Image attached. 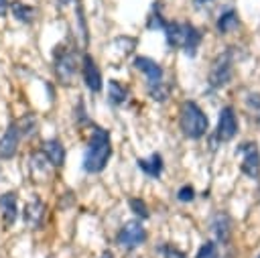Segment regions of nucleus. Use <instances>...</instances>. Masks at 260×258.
Returning <instances> with one entry per match:
<instances>
[{"label": "nucleus", "instance_id": "f3484780", "mask_svg": "<svg viewBox=\"0 0 260 258\" xmlns=\"http://www.w3.org/2000/svg\"><path fill=\"white\" fill-rule=\"evenodd\" d=\"M211 230H213V234H215V238L219 242H225L228 236H230V219H228V215H223V213L215 215L213 221H211Z\"/></svg>", "mask_w": 260, "mask_h": 258}, {"label": "nucleus", "instance_id": "2eb2a0df", "mask_svg": "<svg viewBox=\"0 0 260 258\" xmlns=\"http://www.w3.org/2000/svg\"><path fill=\"white\" fill-rule=\"evenodd\" d=\"M165 35H167V43L171 47H181L183 45V35H185V24L181 22H165Z\"/></svg>", "mask_w": 260, "mask_h": 258}, {"label": "nucleus", "instance_id": "c85d7f7f", "mask_svg": "<svg viewBox=\"0 0 260 258\" xmlns=\"http://www.w3.org/2000/svg\"><path fill=\"white\" fill-rule=\"evenodd\" d=\"M100 258H114V256H112V252H104Z\"/></svg>", "mask_w": 260, "mask_h": 258}, {"label": "nucleus", "instance_id": "a878e982", "mask_svg": "<svg viewBox=\"0 0 260 258\" xmlns=\"http://www.w3.org/2000/svg\"><path fill=\"white\" fill-rule=\"evenodd\" d=\"M77 18H79V28H81V39H83V43L87 45V26H85V18H83V14H81V6L77 4Z\"/></svg>", "mask_w": 260, "mask_h": 258}, {"label": "nucleus", "instance_id": "7c9ffc66", "mask_svg": "<svg viewBox=\"0 0 260 258\" xmlns=\"http://www.w3.org/2000/svg\"><path fill=\"white\" fill-rule=\"evenodd\" d=\"M195 2H205V0H195Z\"/></svg>", "mask_w": 260, "mask_h": 258}, {"label": "nucleus", "instance_id": "0eeeda50", "mask_svg": "<svg viewBox=\"0 0 260 258\" xmlns=\"http://www.w3.org/2000/svg\"><path fill=\"white\" fill-rule=\"evenodd\" d=\"M242 171L256 179L260 175V150L256 146V142H248V144H242Z\"/></svg>", "mask_w": 260, "mask_h": 258}, {"label": "nucleus", "instance_id": "423d86ee", "mask_svg": "<svg viewBox=\"0 0 260 258\" xmlns=\"http://www.w3.org/2000/svg\"><path fill=\"white\" fill-rule=\"evenodd\" d=\"M217 138L219 140H232L236 134H238V118H236V112L234 108L225 106L221 112H219V122H217V130H215Z\"/></svg>", "mask_w": 260, "mask_h": 258}, {"label": "nucleus", "instance_id": "cd10ccee", "mask_svg": "<svg viewBox=\"0 0 260 258\" xmlns=\"http://www.w3.org/2000/svg\"><path fill=\"white\" fill-rule=\"evenodd\" d=\"M6 8H8V0H0V16L6 14Z\"/></svg>", "mask_w": 260, "mask_h": 258}, {"label": "nucleus", "instance_id": "4be33fe9", "mask_svg": "<svg viewBox=\"0 0 260 258\" xmlns=\"http://www.w3.org/2000/svg\"><path fill=\"white\" fill-rule=\"evenodd\" d=\"M148 93L156 100V102H162V100H167V95H169V89L165 87V83H162V79L160 81H154V83H148Z\"/></svg>", "mask_w": 260, "mask_h": 258}, {"label": "nucleus", "instance_id": "393cba45", "mask_svg": "<svg viewBox=\"0 0 260 258\" xmlns=\"http://www.w3.org/2000/svg\"><path fill=\"white\" fill-rule=\"evenodd\" d=\"M160 254H162L165 258H185V254H183L181 250H177L175 246H171V244L160 246Z\"/></svg>", "mask_w": 260, "mask_h": 258}, {"label": "nucleus", "instance_id": "c756f323", "mask_svg": "<svg viewBox=\"0 0 260 258\" xmlns=\"http://www.w3.org/2000/svg\"><path fill=\"white\" fill-rule=\"evenodd\" d=\"M57 2H59V4H63V6H65V4H69V2H71V0H57Z\"/></svg>", "mask_w": 260, "mask_h": 258}, {"label": "nucleus", "instance_id": "6e6552de", "mask_svg": "<svg viewBox=\"0 0 260 258\" xmlns=\"http://www.w3.org/2000/svg\"><path fill=\"white\" fill-rule=\"evenodd\" d=\"M0 217L6 228H10L18 217V197L14 191H6L0 195Z\"/></svg>", "mask_w": 260, "mask_h": 258}, {"label": "nucleus", "instance_id": "f8f14e48", "mask_svg": "<svg viewBox=\"0 0 260 258\" xmlns=\"http://www.w3.org/2000/svg\"><path fill=\"white\" fill-rule=\"evenodd\" d=\"M134 67L146 75L148 83H154V81H160V79H162V69H160V65H158L154 59H150V57H142V55L136 57V59H134Z\"/></svg>", "mask_w": 260, "mask_h": 258}, {"label": "nucleus", "instance_id": "5701e85b", "mask_svg": "<svg viewBox=\"0 0 260 258\" xmlns=\"http://www.w3.org/2000/svg\"><path fill=\"white\" fill-rule=\"evenodd\" d=\"M128 205H130V209L138 215V217H148V205L142 201V199H138V197H132L130 201H128Z\"/></svg>", "mask_w": 260, "mask_h": 258}, {"label": "nucleus", "instance_id": "1a4fd4ad", "mask_svg": "<svg viewBox=\"0 0 260 258\" xmlns=\"http://www.w3.org/2000/svg\"><path fill=\"white\" fill-rule=\"evenodd\" d=\"M18 142H20V132L16 124H10L6 132L0 136V158L8 160L18 152Z\"/></svg>", "mask_w": 260, "mask_h": 258}, {"label": "nucleus", "instance_id": "4468645a", "mask_svg": "<svg viewBox=\"0 0 260 258\" xmlns=\"http://www.w3.org/2000/svg\"><path fill=\"white\" fill-rule=\"evenodd\" d=\"M10 10H12V16H14L18 22L28 24V22L35 20V8H32L30 4H24V2H20V0H14V2L10 4Z\"/></svg>", "mask_w": 260, "mask_h": 258}, {"label": "nucleus", "instance_id": "b1692460", "mask_svg": "<svg viewBox=\"0 0 260 258\" xmlns=\"http://www.w3.org/2000/svg\"><path fill=\"white\" fill-rule=\"evenodd\" d=\"M195 258H219L217 246H215L213 242H205V244L199 248V252H197V256H195Z\"/></svg>", "mask_w": 260, "mask_h": 258}, {"label": "nucleus", "instance_id": "ddd939ff", "mask_svg": "<svg viewBox=\"0 0 260 258\" xmlns=\"http://www.w3.org/2000/svg\"><path fill=\"white\" fill-rule=\"evenodd\" d=\"M43 154H45L47 163L53 165V167H61L65 163V146L57 138H51V140L43 142Z\"/></svg>", "mask_w": 260, "mask_h": 258}, {"label": "nucleus", "instance_id": "dca6fc26", "mask_svg": "<svg viewBox=\"0 0 260 258\" xmlns=\"http://www.w3.org/2000/svg\"><path fill=\"white\" fill-rule=\"evenodd\" d=\"M199 41H201L199 28H195V26H191V24L185 22V35H183V45H181V49H185L187 55H195V49H197Z\"/></svg>", "mask_w": 260, "mask_h": 258}, {"label": "nucleus", "instance_id": "20e7f679", "mask_svg": "<svg viewBox=\"0 0 260 258\" xmlns=\"http://www.w3.org/2000/svg\"><path fill=\"white\" fill-rule=\"evenodd\" d=\"M77 71V57L71 49H63L55 53V75L61 83H71Z\"/></svg>", "mask_w": 260, "mask_h": 258}, {"label": "nucleus", "instance_id": "9b49d317", "mask_svg": "<svg viewBox=\"0 0 260 258\" xmlns=\"http://www.w3.org/2000/svg\"><path fill=\"white\" fill-rule=\"evenodd\" d=\"M81 71H83V81L91 91H100L102 89V73L100 67L95 65L91 55H83L81 59Z\"/></svg>", "mask_w": 260, "mask_h": 258}, {"label": "nucleus", "instance_id": "39448f33", "mask_svg": "<svg viewBox=\"0 0 260 258\" xmlns=\"http://www.w3.org/2000/svg\"><path fill=\"white\" fill-rule=\"evenodd\" d=\"M144 240H146V230L142 228L140 221H128L118 234V244L128 250L138 248L140 244H144Z\"/></svg>", "mask_w": 260, "mask_h": 258}, {"label": "nucleus", "instance_id": "f257e3e1", "mask_svg": "<svg viewBox=\"0 0 260 258\" xmlns=\"http://www.w3.org/2000/svg\"><path fill=\"white\" fill-rule=\"evenodd\" d=\"M112 154L110 132L106 128H95L87 140L85 154H83V169L87 173H100L106 169Z\"/></svg>", "mask_w": 260, "mask_h": 258}, {"label": "nucleus", "instance_id": "2f4dec72", "mask_svg": "<svg viewBox=\"0 0 260 258\" xmlns=\"http://www.w3.org/2000/svg\"><path fill=\"white\" fill-rule=\"evenodd\" d=\"M258 258H260V256H258Z\"/></svg>", "mask_w": 260, "mask_h": 258}, {"label": "nucleus", "instance_id": "7ed1b4c3", "mask_svg": "<svg viewBox=\"0 0 260 258\" xmlns=\"http://www.w3.org/2000/svg\"><path fill=\"white\" fill-rule=\"evenodd\" d=\"M232 53L230 51H223L221 55H217V59L213 61L211 69H209V85L211 87H223L230 77H232Z\"/></svg>", "mask_w": 260, "mask_h": 258}, {"label": "nucleus", "instance_id": "bb28decb", "mask_svg": "<svg viewBox=\"0 0 260 258\" xmlns=\"http://www.w3.org/2000/svg\"><path fill=\"white\" fill-rule=\"evenodd\" d=\"M177 197H179L181 201H191V199H193V189H191V187H183V189H179Z\"/></svg>", "mask_w": 260, "mask_h": 258}, {"label": "nucleus", "instance_id": "412c9836", "mask_svg": "<svg viewBox=\"0 0 260 258\" xmlns=\"http://www.w3.org/2000/svg\"><path fill=\"white\" fill-rule=\"evenodd\" d=\"M16 128L20 132V136H28V134H35L37 132V120L32 114H26L22 116L18 122H16Z\"/></svg>", "mask_w": 260, "mask_h": 258}, {"label": "nucleus", "instance_id": "a211bd4d", "mask_svg": "<svg viewBox=\"0 0 260 258\" xmlns=\"http://www.w3.org/2000/svg\"><path fill=\"white\" fill-rule=\"evenodd\" d=\"M138 165H140V169L146 173V175H150V177H160V171H162V158H160V154H152L148 160H138Z\"/></svg>", "mask_w": 260, "mask_h": 258}, {"label": "nucleus", "instance_id": "9d476101", "mask_svg": "<svg viewBox=\"0 0 260 258\" xmlns=\"http://www.w3.org/2000/svg\"><path fill=\"white\" fill-rule=\"evenodd\" d=\"M22 215H24V223H26L30 230H39V228L43 225L45 215H47V207H45V203H43L39 197H35V199H30V201L26 203Z\"/></svg>", "mask_w": 260, "mask_h": 258}, {"label": "nucleus", "instance_id": "aec40b11", "mask_svg": "<svg viewBox=\"0 0 260 258\" xmlns=\"http://www.w3.org/2000/svg\"><path fill=\"white\" fill-rule=\"evenodd\" d=\"M108 89H110V100L114 104H124L126 98H128V89L120 83V81H110L108 83Z\"/></svg>", "mask_w": 260, "mask_h": 258}, {"label": "nucleus", "instance_id": "6ab92c4d", "mask_svg": "<svg viewBox=\"0 0 260 258\" xmlns=\"http://www.w3.org/2000/svg\"><path fill=\"white\" fill-rule=\"evenodd\" d=\"M238 24H240V20H238V14H236L234 10L223 12V14L219 16V20H217V28H219L221 33H230V30L238 28Z\"/></svg>", "mask_w": 260, "mask_h": 258}, {"label": "nucleus", "instance_id": "f03ea898", "mask_svg": "<svg viewBox=\"0 0 260 258\" xmlns=\"http://www.w3.org/2000/svg\"><path fill=\"white\" fill-rule=\"evenodd\" d=\"M179 124L187 138H201L207 132V116L195 102H183L179 112Z\"/></svg>", "mask_w": 260, "mask_h": 258}]
</instances>
